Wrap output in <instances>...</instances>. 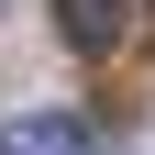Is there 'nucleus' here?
I'll return each instance as SVG.
<instances>
[{
    "label": "nucleus",
    "instance_id": "f257e3e1",
    "mask_svg": "<svg viewBox=\"0 0 155 155\" xmlns=\"http://www.w3.org/2000/svg\"><path fill=\"white\" fill-rule=\"evenodd\" d=\"M100 133L78 122V111H22V122H0V155H89Z\"/></svg>",
    "mask_w": 155,
    "mask_h": 155
},
{
    "label": "nucleus",
    "instance_id": "f03ea898",
    "mask_svg": "<svg viewBox=\"0 0 155 155\" xmlns=\"http://www.w3.org/2000/svg\"><path fill=\"white\" fill-rule=\"evenodd\" d=\"M55 33H67L78 55H111L133 33V0H55Z\"/></svg>",
    "mask_w": 155,
    "mask_h": 155
}]
</instances>
